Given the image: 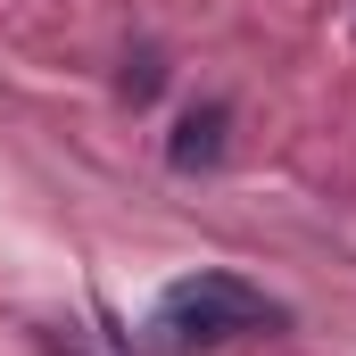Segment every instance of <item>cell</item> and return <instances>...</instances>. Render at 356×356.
<instances>
[{"mask_svg": "<svg viewBox=\"0 0 356 356\" xmlns=\"http://www.w3.org/2000/svg\"><path fill=\"white\" fill-rule=\"evenodd\" d=\"M282 323H290V307L266 298L257 282H241V273H182V282H166V298H158V332L175 348H224V340L282 332Z\"/></svg>", "mask_w": 356, "mask_h": 356, "instance_id": "1", "label": "cell"}, {"mask_svg": "<svg viewBox=\"0 0 356 356\" xmlns=\"http://www.w3.org/2000/svg\"><path fill=\"white\" fill-rule=\"evenodd\" d=\"M224 124H232V116H224V99H207V108H191V116L175 124V141H166V158H175L182 175H199V166H216V158H224Z\"/></svg>", "mask_w": 356, "mask_h": 356, "instance_id": "2", "label": "cell"}]
</instances>
